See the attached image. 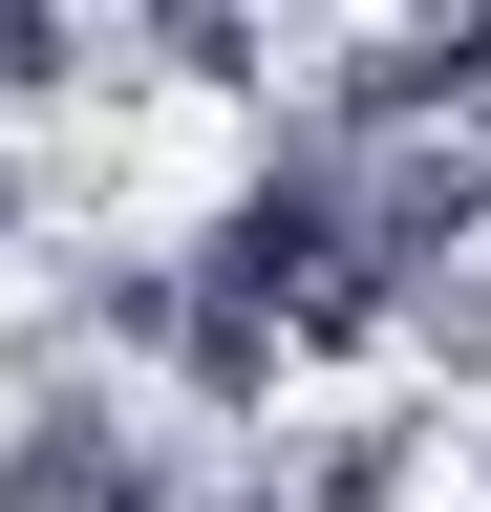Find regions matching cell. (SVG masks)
<instances>
[{
	"label": "cell",
	"mask_w": 491,
	"mask_h": 512,
	"mask_svg": "<svg viewBox=\"0 0 491 512\" xmlns=\"http://www.w3.org/2000/svg\"><path fill=\"white\" fill-rule=\"evenodd\" d=\"M0 235H22V150H0Z\"/></svg>",
	"instance_id": "cell-1"
}]
</instances>
